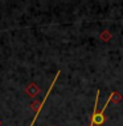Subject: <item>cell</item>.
<instances>
[{
	"mask_svg": "<svg viewBox=\"0 0 123 126\" xmlns=\"http://www.w3.org/2000/svg\"><path fill=\"white\" fill-rule=\"evenodd\" d=\"M98 98H99V91H97V94H95V104H94V109H93V116H91L90 120V125L91 126H102L106 122V116H105V110L107 108V105L110 104V98H107L106 104L103 105V108L101 112H98Z\"/></svg>",
	"mask_w": 123,
	"mask_h": 126,
	"instance_id": "cell-1",
	"label": "cell"
},
{
	"mask_svg": "<svg viewBox=\"0 0 123 126\" xmlns=\"http://www.w3.org/2000/svg\"><path fill=\"white\" fill-rule=\"evenodd\" d=\"M25 92H27L28 96L36 97V96L40 93V88L37 87V84H36V83H29V84H28V87L25 88Z\"/></svg>",
	"mask_w": 123,
	"mask_h": 126,
	"instance_id": "cell-2",
	"label": "cell"
},
{
	"mask_svg": "<svg viewBox=\"0 0 123 126\" xmlns=\"http://www.w3.org/2000/svg\"><path fill=\"white\" fill-rule=\"evenodd\" d=\"M109 98L111 100V102H114V104H117V102H118V101L122 98V94L119 93V92H117V91H114V92H111V93H110Z\"/></svg>",
	"mask_w": 123,
	"mask_h": 126,
	"instance_id": "cell-3",
	"label": "cell"
},
{
	"mask_svg": "<svg viewBox=\"0 0 123 126\" xmlns=\"http://www.w3.org/2000/svg\"><path fill=\"white\" fill-rule=\"evenodd\" d=\"M99 38H101L103 42L110 41V39H111V34H110V32H109V30H103L102 33H101V35H99Z\"/></svg>",
	"mask_w": 123,
	"mask_h": 126,
	"instance_id": "cell-4",
	"label": "cell"
},
{
	"mask_svg": "<svg viewBox=\"0 0 123 126\" xmlns=\"http://www.w3.org/2000/svg\"><path fill=\"white\" fill-rule=\"evenodd\" d=\"M89 126H91V125H89Z\"/></svg>",
	"mask_w": 123,
	"mask_h": 126,
	"instance_id": "cell-5",
	"label": "cell"
}]
</instances>
